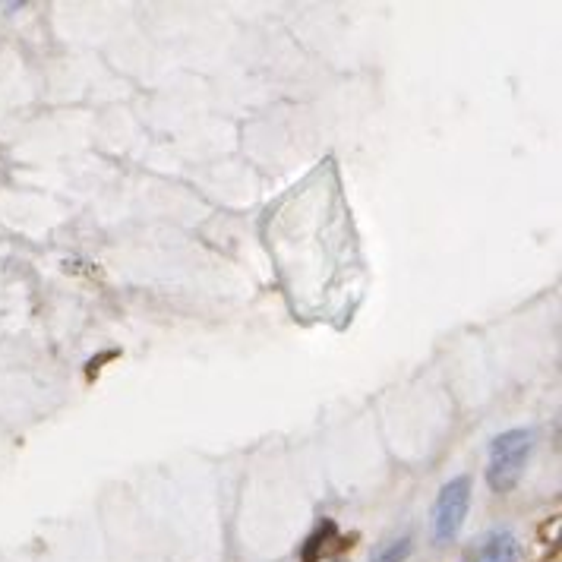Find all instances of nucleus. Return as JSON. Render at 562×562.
Segmentation results:
<instances>
[{"label":"nucleus","instance_id":"4","mask_svg":"<svg viewBox=\"0 0 562 562\" xmlns=\"http://www.w3.org/2000/svg\"><path fill=\"white\" fill-rule=\"evenodd\" d=\"M414 544H411V537H392L386 540V544H379L370 556V562H405L411 556Z\"/></svg>","mask_w":562,"mask_h":562},{"label":"nucleus","instance_id":"2","mask_svg":"<svg viewBox=\"0 0 562 562\" xmlns=\"http://www.w3.org/2000/svg\"><path fill=\"white\" fill-rule=\"evenodd\" d=\"M471 509V480L468 477H455L439 490L436 506H433V540L439 547L452 544L458 537L461 525H465Z\"/></svg>","mask_w":562,"mask_h":562},{"label":"nucleus","instance_id":"5","mask_svg":"<svg viewBox=\"0 0 562 562\" xmlns=\"http://www.w3.org/2000/svg\"><path fill=\"white\" fill-rule=\"evenodd\" d=\"M329 537H335V525H332V521H326V525L319 528V531L307 540V547H304V562H319V559H323Z\"/></svg>","mask_w":562,"mask_h":562},{"label":"nucleus","instance_id":"3","mask_svg":"<svg viewBox=\"0 0 562 562\" xmlns=\"http://www.w3.org/2000/svg\"><path fill=\"white\" fill-rule=\"evenodd\" d=\"M521 544L512 531H490L477 540L461 562H518Z\"/></svg>","mask_w":562,"mask_h":562},{"label":"nucleus","instance_id":"1","mask_svg":"<svg viewBox=\"0 0 562 562\" xmlns=\"http://www.w3.org/2000/svg\"><path fill=\"white\" fill-rule=\"evenodd\" d=\"M534 452V430L518 427L506 430L493 439L490 461H487V484L493 493H509L518 487L521 474L528 468V458Z\"/></svg>","mask_w":562,"mask_h":562}]
</instances>
